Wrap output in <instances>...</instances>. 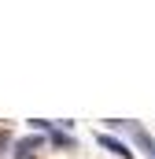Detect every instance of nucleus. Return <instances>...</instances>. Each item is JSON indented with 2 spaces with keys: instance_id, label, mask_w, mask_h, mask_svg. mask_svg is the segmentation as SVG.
Instances as JSON below:
<instances>
[{
  "instance_id": "1",
  "label": "nucleus",
  "mask_w": 155,
  "mask_h": 159,
  "mask_svg": "<svg viewBox=\"0 0 155 159\" xmlns=\"http://www.w3.org/2000/svg\"><path fill=\"white\" fill-rule=\"evenodd\" d=\"M96 144H100V148H107V152H115L118 159H133V148H129V144H122V141H115L111 133H100V129H96Z\"/></svg>"
},
{
  "instance_id": "2",
  "label": "nucleus",
  "mask_w": 155,
  "mask_h": 159,
  "mask_svg": "<svg viewBox=\"0 0 155 159\" xmlns=\"http://www.w3.org/2000/svg\"><path fill=\"white\" fill-rule=\"evenodd\" d=\"M48 141H52L55 148H74V137H67L63 129H52V133H48Z\"/></svg>"
},
{
  "instance_id": "3",
  "label": "nucleus",
  "mask_w": 155,
  "mask_h": 159,
  "mask_svg": "<svg viewBox=\"0 0 155 159\" xmlns=\"http://www.w3.org/2000/svg\"><path fill=\"white\" fill-rule=\"evenodd\" d=\"M41 144H44V137H26V141L15 144V152H33V148H41Z\"/></svg>"
},
{
  "instance_id": "4",
  "label": "nucleus",
  "mask_w": 155,
  "mask_h": 159,
  "mask_svg": "<svg viewBox=\"0 0 155 159\" xmlns=\"http://www.w3.org/2000/svg\"><path fill=\"white\" fill-rule=\"evenodd\" d=\"M15 159H33V152H15Z\"/></svg>"
}]
</instances>
